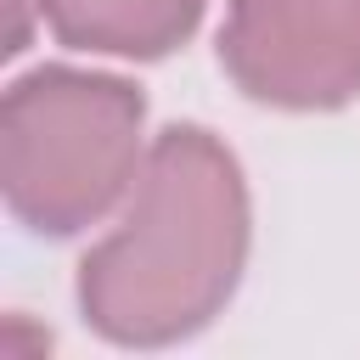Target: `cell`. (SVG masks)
<instances>
[{"label":"cell","instance_id":"2","mask_svg":"<svg viewBox=\"0 0 360 360\" xmlns=\"http://www.w3.org/2000/svg\"><path fill=\"white\" fill-rule=\"evenodd\" d=\"M141 174V96L101 73L45 68L0 107V180L34 231L101 219Z\"/></svg>","mask_w":360,"mask_h":360},{"label":"cell","instance_id":"5","mask_svg":"<svg viewBox=\"0 0 360 360\" xmlns=\"http://www.w3.org/2000/svg\"><path fill=\"white\" fill-rule=\"evenodd\" d=\"M34 6H39V0H6V11H11V28H6V51H22V39H28V17H34Z\"/></svg>","mask_w":360,"mask_h":360},{"label":"cell","instance_id":"3","mask_svg":"<svg viewBox=\"0 0 360 360\" xmlns=\"http://www.w3.org/2000/svg\"><path fill=\"white\" fill-rule=\"evenodd\" d=\"M219 56L276 107H338L360 90V0H231Z\"/></svg>","mask_w":360,"mask_h":360},{"label":"cell","instance_id":"4","mask_svg":"<svg viewBox=\"0 0 360 360\" xmlns=\"http://www.w3.org/2000/svg\"><path fill=\"white\" fill-rule=\"evenodd\" d=\"M39 11L79 51L158 56L191 34L202 0H39Z\"/></svg>","mask_w":360,"mask_h":360},{"label":"cell","instance_id":"1","mask_svg":"<svg viewBox=\"0 0 360 360\" xmlns=\"http://www.w3.org/2000/svg\"><path fill=\"white\" fill-rule=\"evenodd\" d=\"M248 197L208 129H169L141 158L112 236L84 259V315L118 343H169L236 287Z\"/></svg>","mask_w":360,"mask_h":360}]
</instances>
